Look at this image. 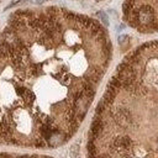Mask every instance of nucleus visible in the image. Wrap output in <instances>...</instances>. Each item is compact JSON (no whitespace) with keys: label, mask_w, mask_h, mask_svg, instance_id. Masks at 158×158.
Instances as JSON below:
<instances>
[{"label":"nucleus","mask_w":158,"mask_h":158,"mask_svg":"<svg viewBox=\"0 0 158 158\" xmlns=\"http://www.w3.org/2000/svg\"><path fill=\"white\" fill-rule=\"evenodd\" d=\"M96 16H98L102 22H104V25H105V26H109V21H107L109 19H107V15H106L104 11H99V12L96 14Z\"/></svg>","instance_id":"2"},{"label":"nucleus","mask_w":158,"mask_h":158,"mask_svg":"<svg viewBox=\"0 0 158 158\" xmlns=\"http://www.w3.org/2000/svg\"><path fill=\"white\" fill-rule=\"evenodd\" d=\"M105 28L64 9L19 11L0 33V144L56 148L78 130L111 58Z\"/></svg>","instance_id":"1"},{"label":"nucleus","mask_w":158,"mask_h":158,"mask_svg":"<svg viewBox=\"0 0 158 158\" xmlns=\"http://www.w3.org/2000/svg\"><path fill=\"white\" fill-rule=\"evenodd\" d=\"M128 41V36H121L120 38H118V43L120 44H122L123 42H127Z\"/></svg>","instance_id":"3"}]
</instances>
